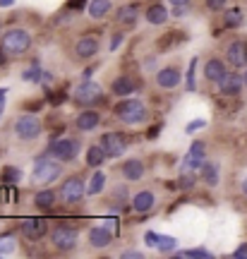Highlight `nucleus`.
I'll return each mask as SVG.
<instances>
[{"label":"nucleus","instance_id":"obj_12","mask_svg":"<svg viewBox=\"0 0 247 259\" xmlns=\"http://www.w3.org/2000/svg\"><path fill=\"white\" fill-rule=\"evenodd\" d=\"M74 56L79 60H92V58L99 56V38L96 34H82V36L74 41Z\"/></svg>","mask_w":247,"mask_h":259},{"label":"nucleus","instance_id":"obj_19","mask_svg":"<svg viewBox=\"0 0 247 259\" xmlns=\"http://www.w3.org/2000/svg\"><path fill=\"white\" fill-rule=\"evenodd\" d=\"M228 74V67H226V60L221 58H209L204 63V79L211 84H221V79Z\"/></svg>","mask_w":247,"mask_h":259},{"label":"nucleus","instance_id":"obj_29","mask_svg":"<svg viewBox=\"0 0 247 259\" xmlns=\"http://www.w3.org/2000/svg\"><path fill=\"white\" fill-rule=\"evenodd\" d=\"M15 250H17L15 233H3V235H0V257H8V254H12Z\"/></svg>","mask_w":247,"mask_h":259},{"label":"nucleus","instance_id":"obj_53","mask_svg":"<svg viewBox=\"0 0 247 259\" xmlns=\"http://www.w3.org/2000/svg\"><path fill=\"white\" fill-rule=\"evenodd\" d=\"M0 34H3V24H0Z\"/></svg>","mask_w":247,"mask_h":259},{"label":"nucleus","instance_id":"obj_48","mask_svg":"<svg viewBox=\"0 0 247 259\" xmlns=\"http://www.w3.org/2000/svg\"><path fill=\"white\" fill-rule=\"evenodd\" d=\"M233 257H235V259H242V257H247V245H240L238 250L233 252Z\"/></svg>","mask_w":247,"mask_h":259},{"label":"nucleus","instance_id":"obj_27","mask_svg":"<svg viewBox=\"0 0 247 259\" xmlns=\"http://www.w3.org/2000/svg\"><path fill=\"white\" fill-rule=\"evenodd\" d=\"M110 10H113V3H110V0H92V3H89V17L103 19Z\"/></svg>","mask_w":247,"mask_h":259},{"label":"nucleus","instance_id":"obj_13","mask_svg":"<svg viewBox=\"0 0 247 259\" xmlns=\"http://www.w3.org/2000/svg\"><path fill=\"white\" fill-rule=\"evenodd\" d=\"M99 144L106 149L108 158H120L128 151V142H125V137H122L120 132H106V135H101Z\"/></svg>","mask_w":247,"mask_h":259},{"label":"nucleus","instance_id":"obj_15","mask_svg":"<svg viewBox=\"0 0 247 259\" xmlns=\"http://www.w3.org/2000/svg\"><path fill=\"white\" fill-rule=\"evenodd\" d=\"M139 79L132 77V74H118L113 82H110V94H115L118 99H125L130 94H135L139 89Z\"/></svg>","mask_w":247,"mask_h":259},{"label":"nucleus","instance_id":"obj_14","mask_svg":"<svg viewBox=\"0 0 247 259\" xmlns=\"http://www.w3.org/2000/svg\"><path fill=\"white\" fill-rule=\"evenodd\" d=\"M156 84L161 87V89H178L180 82H183V72H180V67H175V65H166L161 70H156Z\"/></svg>","mask_w":247,"mask_h":259},{"label":"nucleus","instance_id":"obj_39","mask_svg":"<svg viewBox=\"0 0 247 259\" xmlns=\"http://www.w3.org/2000/svg\"><path fill=\"white\" fill-rule=\"evenodd\" d=\"M204 3H207V8H209L211 12H219V10L226 8V3H228V0H204Z\"/></svg>","mask_w":247,"mask_h":259},{"label":"nucleus","instance_id":"obj_34","mask_svg":"<svg viewBox=\"0 0 247 259\" xmlns=\"http://www.w3.org/2000/svg\"><path fill=\"white\" fill-rule=\"evenodd\" d=\"M41 74H44V70H41L38 65H34V67H29V70H24V74H22V79H27V82H38V79H44Z\"/></svg>","mask_w":247,"mask_h":259},{"label":"nucleus","instance_id":"obj_7","mask_svg":"<svg viewBox=\"0 0 247 259\" xmlns=\"http://www.w3.org/2000/svg\"><path fill=\"white\" fill-rule=\"evenodd\" d=\"M103 87L96 82H92V79H84L77 89L72 92V101L77 103V106H84V108H94V106H99V103H103Z\"/></svg>","mask_w":247,"mask_h":259},{"label":"nucleus","instance_id":"obj_51","mask_svg":"<svg viewBox=\"0 0 247 259\" xmlns=\"http://www.w3.org/2000/svg\"><path fill=\"white\" fill-rule=\"evenodd\" d=\"M242 194H245V197H247V178H245V180H242Z\"/></svg>","mask_w":247,"mask_h":259},{"label":"nucleus","instance_id":"obj_10","mask_svg":"<svg viewBox=\"0 0 247 259\" xmlns=\"http://www.w3.org/2000/svg\"><path fill=\"white\" fill-rule=\"evenodd\" d=\"M19 231H22V235H24V240L29 242H38L46 238L48 233V221L46 219H24V221L19 223Z\"/></svg>","mask_w":247,"mask_h":259},{"label":"nucleus","instance_id":"obj_8","mask_svg":"<svg viewBox=\"0 0 247 259\" xmlns=\"http://www.w3.org/2000/svg\"><path fill=\"white\" fill-rule=\"evenodd\" d=\"M60 202L63 204H79L87 197V183H84L82 176H70L63 180V185H60Z\"/></svg>","mask_w":247,"mask_h":259},{"label":"nucleus","instance_id":"obj_45","mask_svg":"<svg viewBox=\"0 0 247 259\" xmlns=\"http://www.w3.org/2000/svg\"><path fill=\"white\" fill-rule=\"evenodd\" d=\"M122 38H125V34L120 31V34H113V41H110V51H115V48L122 44Z\"/></svg>","mask_w":247,"mask_h":259},{"label":"nucleus","instance_id":"obj_40","mask_svg":"<svg viewBox=\"0 0 247 259\" xmlns=\"http://www.w3.org/2000/svg\"><path fill=\"white\" fill-rule=\"evenodd\" d=\"M87 8V0H67V10H74V12H79V10Z\"/></svg>","mask_w":247,"mask_h":259},{"label":"nucleus","instance_id":"obj_32","mask_svg":"<svg viewBox=\"0 0 247 259\" xmlns=\"http://www.w3.org/2000/svg\"><path fill=\"white\" fill-rule=\"evenodd\" d=\"M194 185H197V173H180V176H178V183H175V187L183 190V192L192 190Z\"/></svg>","mask_w":247,"mask_h":259},{"label":"nucleus","instance_id":"obj_47","mask_svg":"<svg viewBox=\"0 0 247 259\" xmlns=\"http://www.w3.org/2000/svg\"><path fill=\"white\" fill-rule=\"evenodd\" d=\"M204 125H207V122H204V120H192V122H190V125H187V127H185V132H190V135H192L194 130L204 127Z\"/></svg>","mask_w":247,"mask_h":259},{"label":"nucleus","instance_id":"obj_6","mask_svg":"<svg viewBox=\"0 0 247 259\" xmlns=\"http://www.w3.org/2000/svg\"><path fill=\"white\" fill-rule=\"evenodd\" d=\"M82 151V144L77 137H55L51 144H48V154L53 158H58L60 163H70L79 156Z\"/></svg>","mask_w":247,"mask_h":259},{"label":"nucleus","instance_id":"obj_52","mask_svg":"<svg viewBox=\"0 0 247 259\" xmlns=\"http://www.w3.org/2000/svg\"><path fill=\"white\" fill-rule=\"evenodd\" d=\"M242 79H245V87H247V70H245V74H242Z\"/></svg>","mask_w":247,"mask_h":259},{"label":"nucleus","instance_id":"obj_20","mask_svg":"<svg viewBox=\"0 0 247 259\" xmlns=\"http://www.w3.org/2000/svg\"><path fill=\"white\" fill-rule=\"evenodd\" d=\"M242 87H245V79H242V74L238 72H228L219 84V92L223 96H238L242 92Z\"/></svg>","mask_w":247,"mask_h":259},{"label":"nucleus","instance_id":"obj_16","mask_svg":"<svg viewBox=\"0 0 247 259\" xmlns=\"http://www.w3.org/2000/svg\"><path fill=\"white\" fill-rule=\"evenodd\" d=\"M226 63L230 67H235V70L247 65V41H242V38L230 41L228 46H226Z\"/></svg>","mask_w":247,"mask_h":259},{"label":"nucleus","instance_id":"obj_22","mask_svg":"<svg viewBox=\"0 0 247 259\" xmlns=\"http://www.w3.org/2000/svg\"><path fill=\"white\" fill-rule=\"evenodd\" d=\"M115 19H118V24H125V27L135 24L139 19V5L137 3H125V5H120V8L115 10Z\"/></svg>","mask_w":247,"mask_h":259},{"label":"nucleus","instance_id":"obj_9","mask_svg":"<svg viewBox=\"0 0 247 259\" xmlns=\"http://www.w3.org/2000/svg\"><path fill=\"white\" fill-rule=\"evenodd\" d=\"M204 163H207V144L197 139V142H192L190 151L185 154L183 163H180V173H197V170H201Z\"/></svg>","mask_w":247,"mask_h":259},{"label":"nucleus","instance_id":"obj_44","mask_svg":"<svg viewBox=\"0 0 247 259\" xmlns=\"http://www.w3.org/2000/svg\"><path fill=\"white\" fill-rule=\"evenodd\" d=\"M156 238H158V233H154V231H149L147 235H144V242H147V247H154V245H156Z\"/></svg>","mask_w":247,"mask_h":259},{"label":"nucleus","instance_id":"obj_37","mask_svg":"<svg viewBox=\"0 0 247 259\" xmlns=\"http://www.w3.org/2000/svg\"><path fill=\"white\" fill-rule=\"evenodd\" d=\"M178 36H180V34H175V31L166 34V36L161 38V41H158V51H168V48H171V46L175 44V41H178Z\"/></svg>","mask_w":247,"mask_h":259},{"label":"nucleus","instance_id":"obj_50","mask_svg":"<svg viewBox=\"0 0 247 259\" xmlns=\"http://www.w3.org/2000/svg\"><path fill=\"white\" fill-rule=\"evenodd\" d=\"M15 5V0H0V8H12Z\"/></svg>","mask_w":247,"mask_h":259},{"label":"nucleus","instance_id":"obj_38","mask_svg":"<svg viewBox=\"0 0 247 259\" xmlns=\"http://www.w3.org/2000/svg\"><path fill=\"white\" fill-rule=\"evenodd\" d=\"M10 194H12L10 183H3V187H0V204H8L10 202Z\"/></svg>","mask_w":247,"mask_h":259},{"label":"nucleus","instance_id":"obj_18","mask_svg":"<svg viewBox=\"0 0 247 259\" xmlns=\"http://www.w3.org/2000/svg\"><path fill=\"white\" fill-rule=\"evenodd\" d=\"M120 176L125 178L128 183H137V180H142L147 176V166L139 158H128V161L120 163Z\"/></svg>","mask_w":247,"mask_h":259},{"label":"nucleus","instance_id":"obj_43","mask_svg":"<svg viewBox=\"0 0 247 259\" xmlns=\"http://www.w3.org/2000/svg\"><path fill=\"white\" fill-rule=\"evenodd\" d=\"M113 197H115V199H120V202H122V199H128V187H125V185H118V187H115V194H113Z\"/></svg>","mask_w":247,"mask_h":259},{"label":"nucleus","instance_id":"obj_1","mask_svg":"<svg viewBox=\"0 0 247 259\" xmlns=\"http://www.w3.org/2000/svg\"><path fill=\"white\" fill-rule=\"evenodd\" d=\"M0 46L5 48V53H8L10 58H22L31 51L34 36H31V31L24 27H10L0 34Z\"/></svg>","mask_w":247,"mask_h":259},{"label":"nucleus","instance_id":"obj_4","mask_svg":"<svg viewBox=\"0 0 247 259\" xmlns=\"http://www.w3.org/2000/svg\"><path fill=\"white\" fill-rule=\"evenodd\" d=\"M51 245H53L58 252L63 254H70V252L77 250L79 245V231L70 226V223H58L51 228Z\"/></svg>","mask_w":247,"mask_h":259},{"label":"nucleus","instance_id":"obj_11","mask_svg":"<svg viewBox=\"0 0 247 259\" xmlns=\"http://www.w3.org/2000/svg\"><path fill=\"white\" fill-rule=\"evenodd\" d=\"M113 238H115V233L110 231L106 223H101V226H92L89 233H87V242H89V247H92V250H106V247H110Z\"/></svg>","mask_w":247,"mask_h":259},{"label":"nucleus","instance_id":"obj_17","mask_svg":"<svg viewBox=\"0 0 247 259\" xmlns=\"http://www.w3.org/2000/svg\"><path fill=\"white\" fill-rule=\"evenodd\" d=\"M99 125H101V113L96 111V108H84V111H79L77 118H74L77 132H94Z\"/></svg>","mask_w":247,"mask_h":259},{"label":"nucleus","instance_id":"obj_35","mask_svg":"<svg viewBox=\"0 0 247 259\" xmlns=\"http://www.w3.org/2000/svg\"><path fill=\"white\" fill-rule=\"evenodd\" d=\"M175 257H199V259H211V252H207V250H180V252H175Z\"/></svg>","mask_w":247,"mask_h":259},{"label":"nucleus","instance_id":"obj_30","mask_svg":"<svg viewBox=\"0 0 247 259\" xmlns=\"http://www.w3.org/2000/svg\"><path fill=\"white\" fill-rule=\"evenodd\" d=\"M103 187H106V173H103V170H94L92 180H89V185H87V192L94 197V194H101Z\"/></svg>","mask_w":247,"mask_h":259},{"label":"nucleus","instance_id":"obj_3","mask_svg":"<svg viewBox=\"0 0 247 259\" xmlns=\"http://www.w3.org/2000/svg\"><path fill=\"white\" fill-rule=\"evenodd\" d=\"M60 176H63V163H60L58 158H53L51 154L38 156L36 161H34V168H31V183H34V185L48 187Z\"/></svg>","mask_w":247,"mask_h":259},{"label":"nucleus","instance_id":"obj_26","mask_svg":"<svg viewBox=\"0 0 247 259\" xmlns=\"http://www.w3.org/2000/svg\"><path fill=\"white\" fill-rule=\"evenodd\" d=\"M106 158H108V154H106V149L101 144H92L87 149V166L89 168H101L106 163Z\"/></svg>","mask_w":247,"mask_h":259},{"label":"nucleus","instance_id":"obj_25","mask_svg":"<svg viewBox=\"0 0 247 259\" xmlns=\"http://www.w3.org/2000/svg\"><path fill=\"white\" fill-rule=\"evenodd\" d=\"M199 173H201V180H204L209 187H216L221 183V166L214 163V161H207V163L201 166Z\"/></svg>","mask_w":247,"mask_h":259},{"label":"nucleus","instance_id":"obj_23","mask_svg":"<svg viewBox=\"0 0 247 259\" xmlns=\"http://www.w3.org/2000/svg\"><path fill=\"white\" fill-rule=\"evenodd\" d=\"M60 199V194L55 192V190H36V194L31 197V202H34V206L36 209H53L55 202Z\"/></svg>","mask_w":247,"mask_h":259},{"label":"nucleus","instance_id":"obj_33","mask_svg":"<svg viewBox=\"0 0 247 259\" xmlns=\"http://www.w3.org/2000/svg\"><path fill=\"white\" fill-rule=\"evenodd\" d=\"M0 178H3V183H17L19 178H22V173H19V168H15V166H5L3 173H0Z\"/></svg>","mask_w":247,"mask_h":259},{"label":"nucleus","instance_id":"obj_5","mask_svg":"<svg viewBox=\"0 0 247 259\" xmlns=\"http://www.w3.org/2000/svg\"><path fill=\"white\" fill-rule=\"evenodd\" d=\"M12 132L19 142H36L44 135V122L31 113H22V115H17V120L12 122Z\"/></svg>","mask_w":247,"mask_h":259},{"label":"nucleus","instance_id":"obj_49","mask_svg":"<svg viewBox=\"0 0 247 259\" xmlns=\"http://www.w3.org/2000/svg\"><path fill=\"white\" fill-rule=\"evenodd\" d=\"M8 53H5V48H3V46H0V67H3V65H5V63H8Z\"/></svg>","mask_w":247,"mask_h":259},{"label":"nucleus","instance_id":"obj_28","mask_svg":"<svg viewBox=\"0 0 247 259\" xmlns=\"http://www.w3.org/2000/svg\"><path fill=\"white\" fill-rule=\"evenodd\" d=\"M242 22H245V12L240 8L226 10V15H223V27L226 29H235V27H240Z\"/></svg>","mask_w":247,"mask_h":259},{"label":"nucleus","instance_id":"obj_41","mask_svg":"<svg viewBox=\"0 0 247 259\" xmlns=\"http://www.w3.org/2000/svg\"><path fill=\"white\" fill-rule=\"evenodd\" d=\"M122 259H142L144 257V252H139V250H125L122 254H120Z\"/></svg>","mask_w":247,"mask_h":259},{"label":"nucleus","instance_id":"obj_31","mask_svg":"<svg viewBox=\"0 0 247 259\" xmlns=\"http://www.w3.org/2000/svg\"><path fill=\"white\" fill-rule=\"evenodd\" d=\"M175 247H178V240H175V238H168V235H158V238H156L154 250H158L161 254H171V252H175Z\"/></svg>","mask_w":247,"mask_h":259},{"label":"nucleus","instance_id":"obj_21","mask_svg":"<svg viewBox=\"0 0 247 259\" xmlns=\"http://www.w3.org/2000/svg\"><path fill=\"white\" fill-rule=\"evenodd\" d=\"M132 209L137 213H149L156 206V194L151 190H139L137 194H132Z\"/></svg>","mask_w":247,"mask_h":259},{"label":"nucleus","instance_id":"obj_36","mask_svg":"<svg viewBox=\"0 0 247 259\" xmlns=\"http://www.w3.org/2000/svg\"><path fill=\"white\" fill-rule=\"evenodd\" d=\"M194 72H197V58L190 60V67H187V74H185V79H187V92H194Z\"/></svg>","mask_w":247,"mask_h":259},{"label":"nucleus","instance_id":"obj_46","mask_svg":"<svg viewBox=\"0 0 247 259\" xmlns=\"http://www.w3.org/2000/svg\"><path fill=\"white\" fill-rule=\"evenodd\" d=\"M5 103H8V89H0V118L5 113Z\"/></svg>","mask_w":247,"mask_h":259},{"label":"nucleus","instance_id":"obj_42","mask_svg":"<svg viewBox=\"0 0 247 259\" xmlns=\"http://www.w3.org/2000/svg\"><path fill=\"white\" fill-rule=\"evenodd\" d=\"M168 3H171L175 10H187L192 5V0H168Z\"/></svg>","mask_w":247,"mask_h":259},{"label":"nucleus","instance_id":"obj_2","mask_svg":"<svg viewBox=\"0 0 247 259\" xmlns=\"http://www.w3.org/2000/svg\"><path fill=\"white\" fill-rule=\"evenodd\" d=\"M115 118H118L122 125H142V122L149 118V108L144 106V101L139 99H132V96H125L115 103Z\"/></svg>","mask_w":247,"mask_h":259},{"label":"nucleus","instance_id":"obj_24","mask_svg":"<svg viewBox=\"0 0 247 259\" xmlns=\"http://www.w3.org/2000/svg\"><path fill=\"white\" fill-rule=\"evenodd\" d=\"M144 19H147L149 24H154V27H161V24L168 22V10H166V5H161V3H154V5L147 8Z\"/></svg>","mask_w":247,"mask_h":259}]
</instances>
